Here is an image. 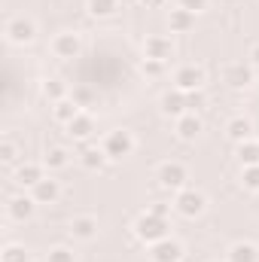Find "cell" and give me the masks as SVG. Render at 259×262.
<instances>
[{
    "mask_svg": "<svg viewBox=\"0 0 259 262\" xmlns=\"http://www.w3.org/2000/svg\"><path fill=\"white\" fill-rule=\"evenodd\" d=\"M174 55V40L165 37V34H153L143 40V58H153V61H171Z\"/></svg>",
    "mask_w": 259,
    "mask_h": 262,
    "instance_id": "cell-8",
    "label": "cell"
},
{
    "mask_svg": "<svg viewBox=\"0 0 259 262\" xmlns=\"http://www.w3.org/2000/svg\"><path fill=\"white\" fill-rule=\"evenodd\" d=\"M101 146H104L107 159H113V162H122L125 156H131V152H134L137 140H134V134H131L128 128H113V131H107V134H104Z\"/></svg>",
    "mask_w": 259,
    "mask_h": 262,
    "instance_id": "cell-2",
    "label": "cell"
},
{
    "mask_svg": "<svg viewBox=\"0 0 259 262\" xmlns=\"http://www.w3.org/2000/svg\"><path fill=\"white\" fill-rule=\"evenodd\" d=\"M31 195H34L37 204H55V201L61 198V183L52 180V177H43V180L31 189Z\"/></svg>",
    "mask_w": 259,
    "mask_h": 262,
    "instance_id": "cell-16",
    "label": "cell"
},
{
    "mask_svg": "<svg viewBox=\"0 0 259 262\" xmlns=\"http://www.w3.org/2000/svg\"><path fill=\"white\" fill-rule=\"evenodd\" d=\"M235 156H238V162H241L244 168H247V165H259V140L256 137L241 140L238 149H235Z\"/></svg>",
    "mask_w": 259,
    "mask_h": 262,
    "instance_id": "cell-24",
    "label": "cell"
},
{
    "mask_svg": "<svg viewBox=\"0 0 259 262\" xmlns=\"http://www.w3.org/2000/svg\"><path fill=\"white\" fill-rule=\"evenodd\" d=\"M46 262H76V253L70 247H64V244H58V247H52L46 253Z\"/></svg>",
    "mask_w": 259,
    "mask_h": 262,
    "instance_id": "cell-28",
    "label": "cell"
},
{
    "mask_svg": "<svg viewBox=\"0 0 259 262\" xmlns=\"http://www.w3.org/2000/svg\"><path fill=\"white\" fill-rule=\"evenodd\" d=\"M226 262H259V247L253 241H235L226 253Z\"/></svg>",
    "mask_w": 259,
    "mask_h": 262,
    "instance_id": "cell-18",
    "label": "cell"
},
{
    "mask_svg": "<svg viewBox=\"0 0 259 262\" xmlns=\"http://www.w3.org/2000/svg\"><path fill=\"white\" fill-rule=\"evenodd\" d=\"M0 262H31V253L25 250V244H6L0 253Z\"/></svg>",
    "mask_w": 259,
    "mask_h": 262,
    "instance_id": "cell-27",
    "label": "cell"
},
{
    "mask_svg": "<svg viewBox=\"0 0 259 262\" xmlns=\"http://www.w3.org/2000/svg\"><path fill=\"white\" fill-rule=\"evenodd\" d=\"M43 177H46V165H43V162H21V165L15 168V183H18V186L34 189Z\"/></svg>",
    "mask_w": 259,
    "mask_h": 262,
    "instance_id": "cell-12",
    "label": "cell"
},
{
    "mask_svg": "<svg viewBox=\"0 0 259 262\" xmlns=\"http://www.w3.org/2000/svg\"><path fill=\"white\" fill-rule=\"evenodd\" d=\"M49 49H52V55H55V58L70 61V58H76V55L82 52V40H79V34H76V31H61V34H55V37H52Z\"/></svg>",
    "mask_w": 259,
    "mask_h": 262,
    "instance_id": "cell-7",
    "label": "cell"
},
{
    "mask_svg": "<svg viewBox=\"0 0 259 262\" xmlns=\"http://www.w3.org/2000/svg\"><path fill=\"white\" fill-rule=\"evenodd\" d=\"M70 149L67 146H49L46 149V156H43V165H46V171H61L70 165Z\"/></svg>",
    "mask_w": 259,
    "mask_h": 262,
    "instance_id": "cell-23",
    "label": "cell"
},
{
    "mask_svg": "<svg viewBox=\"0 0 259 262\" xmlns=\"http://www.w3.org/2000/svg\"><path fill=\"white\" fill-rule=\"evenodd\" d=\"M3 37H6L12 46H28V43L37 40V25H34V18L12 15V18H6V25H3Z\"/></svg>",
    "mask_w": 259,
    "mask_h": 262,
    "instance_id": "cell-3",
    "label": "cell"
},
{
    "mask_svg": "<svg viewBox=\"0 0 259 262\" xmlns=\"http://www.w3.org/2000/svg\"><path fill=\"white\" fill-rule=\"evenodd\" d=\"M183 253H186V250H183V244H180L177 238H171V235L149 247V259H153V262H180V259H183Z\"/></svg>",
    "mask_w": 259,
    "mask_h": 262,
    "instance_id": "cell-10",
    "label": "cell"
},
{
    "mask_svg": "<svg viewBox=\"0 0 259 262\" xmlns=\"http://www.w3.org/2000/svg\"><path fill=\"white\" fill-rule=\"evenodd\" d=\"M241 183H244V189L259 192V165H247V168H244V174H241Z\"/></svg>",
    "mask_w": 259,
    "mask_h": 262,
    "instance_id": "cell-29",
    "label": "cell"
},
{
    "mask_svg": "<svg viewBox=\"0 0 259 262\" xmlns=\"http://www.w3.org/2000/svg\"><path fill=\"white\" fill-rule=\"evenodd\" d=\"M180 6H183V9H189V12H195V15H198L201 9H207V0H180Z\"/></svg>",
    "mask_w": 259,
    "mask_h": 262,
    "instance_id": "cell-34",
    "label": "cell"
},
{
    "mask_svg": "<svg viewBox=\"0 0 259 262\" xmlns=\"http://www.w3.org/2000/svg\"><path fill=\"white\" fill-rule=\"evenodd\" d=\"M174 210H177L180 216H186V220H195V216H201V213L207 210V195L186 186V189L174 192Z\"/></svg>",
    "mask_w": 259,
    "mask_h": 262,
    "instance_id": "cell-5",
    "label": "cell"
},
{
    "mask_svg": "<svg viewBox=\"0 0 259 262\" xmlns=\"http://www.w3.org/2000/svg\"><path fill=\"white\" fill-rule=\"evenodd\" d=\"M79 113H82V107H79L73 98H64V101H55V104H52V119L61 122V125H67L70 119H76Z\"/></svg>",
    "mask_w": 259,
    "mask_h": 262,
    "instance_id": "cell-22",
    "label": "cell"
},
{
    "mask_svg": "<svg viewBox=\"0 0 259 262\" xmlns=\"http://www.w3.org/2000/svg\"><path fill=\"white\" fill-rule=\"evenodd\" d=\"M171 207H174V204H162V201H153L146 210H149V213H156V216H162V220H171Z\"/></svg>",
    "mask_w": 259,
    "mask_h": 262,
    "instance_id": "cell-33",
    "label": "cell"
},
{
    "mask_svg": "<svg viewBox=\"0 0 259 262\" xmlns=\"http://www.w3.org/2000/svg\"><path fill=\"white\" fill-rule=\"evenodd\" d=\"M171 82H174V89H180V92H198V89H204V82H207V70L201 64H180L174 70Z\"/></svg>",
    "mask_w": 259,
    "mask_h": 262,
    "instance_id": "cell-6",
    "label": "cell"
},
{
    "mask_svg": "<svg viewBox=\"0 0 259 262\" xmlns=\"http://www.w3.org/2000/svg\"><path fill=\"white\" fill-rule=\"evenodd\" d=\"M0 159H3V162H15V159H18V146H15L9 137L0 143Z\"/></svg>",
    "mask_w": 259,
    "mask_h": 262,
    "instance_id": "cell-31",
    "label": "cell"
},
{
    "mask_svg": "<svg viewBox=\"0 0 259 262\" xmlns=\"http://www.w3.org/2000/svg\"><path fill=\"white\" fill-rule=\"evenodd\" d=\"M159 110L165 113V116H183V113H189V104H186V92H180V89H168L162 98H159Z\"/></svg>",
    "mask_w": 259,
    "mask_h": 262,
    "instance_id": "cell-11",
    "label": "cell"
},
{
    "mask_svg": "<svg viewBox=\"0 0 259 262\" xmlns=\"http://www.w3.org/2000/svg\"><path fill=\"white\" fill-rule=\"evenodd\" d=\"M186 104H189V113H198V110L207 104V95H204V89H198V92H186Z\"/></svg>",
    "mask_w": 259,
    "mask_h": 262,
    "instance_id": "cell-30",
    "label": "cell"
},
{
    "mask_svg": "<svg viewBox=\"0 0 259 262\" xmlns=\"http://www.w3.org/2000/svg\"><path fill=\"white\" fill-rule=\"evenodd\" d=\"M201 131H204V122L198 119V113H183V116L174 119V134L180 140H195Z\"/></svg>",
    "mask_w": 259,
    "mask_h": 262,
    "instance_id": "cell-15",
    "label": "cell"
},
{
    "mask_svg": "<svg viewBox=\"0 0 259 262\" xmlns=\"http://www.w3.org/2000/svg\"><path fill=\"white\" fill-rule=\"evenodd\" d=\"M168 25H171V34H186V31H192L195 28V12L183 9V6H177V9L168 12Z\"/></svg>",
    "mask_w": 259,
    "mask_h": 262,
    "instance_id": "cell-19",
    "label": "cell"
},
{
    "mask_svg": "<svg viewBox=\"0 0 259 262\" xmlns=\"http://www.w3.org/2000/svg\"><path fill=\"white\" fill-rule=\"evenodd\" d=\"M165 64H168V61H153V58H143V73H146V76H162V73H165Z\"/></svg>",
    "mask_w": 259,
    "mask_h": 262,
    "instance_id": "cell-32",
    "label": "cell"
},
{
    "mask_svg": "<svg viewBox=\"0 0 259 262\" xmlns=\"http://www.w3.org/2000/svg\"><path fill=\"white\" fill-rule=\"evenodd\" d=\"M67 134L73 137V140H85V137H92V131H95V116L89 113V110H82L76 119H70L64 125Z\"/></svg>",
    "mask_w": 259,
    "mask_h": 262,
    "instance_id": "cell-17",
    "label": "cell"
},
{
    "mask_svg": "<svg viewBox=\"0 0 259 262\" xmlns=\"http://www.w3.org/2000/svg\"><path fill=\"white\" fill-rule=\"evenodd\" d=\"M85 6H89V12L95 18H107V15H113L119 9V0H89Z\"/></svg>",
    "mask_w": 259,
    "mask_h": 262,
    "instance_id": "cell-26",
    "label": "cell"
},
{
    "mask_svg": "<svg viewBox=\"0 0 259 262\" xmlns=\"http://www.w3.org/2000/svg\"><path fill=\"white\" fill-rule=\"evenodd\" d=\"M168 229H171V223L168 220H162V216H156V213H140L137 220H134V238L137 241H143V244H159L162 238H168Z\"/></svg>",
    "mask_w": 259,
    "mask_h": 262,
    "instance_id": "cell-1",
    "label": "cell"
},
{
    "mask_svg": "<svg viewBox=\"0 0 259 262\" xmlns=\"http://www.w3.org/2000/svg\"><path fill=\"white\" fill-rule=\"evenodd\" d=\"M247 58H250V64L253 67H259V43L256 46H250V55H247Z\"/></svg>",
    "mask_w": 259,
    "mask_h": 262,
    "instance_id": "cell-35",
    "label": "cell"
},
{
    "mask_svg": "<svg viewBox=\"0 0 259 262\" xmlns=\"http://www.w3.org/2000/svg\"><path fill=\"white\" fill-rule=\"evenodd\" d=\"M107 162H110V159H107L104 146H85V149L79 152V165H82L85 171H101Z\"/></svg>",
    "mask_w": 259,
    "mask_h": 262,
    "instance_id": "cell-21",
    "label": "cell"
},
{
    "mask_svg": "<svg viewBox=\"0 0 259 262\" xmlns=\"http://www.w3.org/2000/svg\"><path fill=\"white\" fill-rule=\"evenodd\" d=\"M34 210H37L34 195H12L9 201H6V213H9V220H15V223L31 220V216H34Z\"/></svg>",
    "mask_w": 259,
    "mask_h": 262,
    "instance_id": "cell-13",
    "label": "cell"
},
{
    "mask_svg": "<svg viewBox=\"0 0 259 262\" xmlns=\"http://www.w3.org/2000/svg\"><path fill=\"white\" fill-rule=\"evenodd\" d=\"M223 82L229 85V89H247L250 82H253V64L247 61H232V64L223 67Z\"/></svg>",
    "mask_w": 259,
    "mask_h": 262,
    "instance_id": "cell-9",
    "label": "cell"
},
{
    "mask_svg": "<svg viewBox=\"0 0 259 262\" xmlns=\"http://www.w3.org/2000/svg\"><path fill=\"white\" fill-rule=\"evenodd\" d=\"M226 134H229V140L241 143V140L253 137V122H250L247 116H232V119L226 122Z\"/></svg>",
    "mask_w": 259,
    "mask_h": 262,
    "instance_id": "cell-20",
    "label": "cell"
},
{
    "mask_svg": "<svg viewBox=\"0 0 259 262\" xmlns=\"http://www.w3.org/2000/svg\"><path fill=\"white\" fill-rule=\"evenodd\" d=\"M143 3H146V6H162L165 0H143Z\"/></svg>",
    "mask_w": 259,
    "mask_h": 262,
    "instance_id": "cell-36",
    "label": "cell"
},
{
    "mask_svg": "<svg viewBox=\"0 0 259 262\" xmlns=\"http://www.w3.org/2000/svg\"><path fill=\"white\" fill-rule=\"evenodd\" d=\"M156 180H159V186L162 189H171V192H180V189H186V180H189V171H186V165L183 162H162L159 168H156Z\"/></svg>",
    "mask_w": 259,
    "mask_h": 262,
    "instance_id": "cell-4",
    "label": "cell"
},
{
    "mask_svg": "<svg viewBox=\"0 0 259 262\" xmlns=\"http://www.w3.org/2000/svg\"><path fill=\"white\" fill-rule=\"evenodd\" d=\"M40 92H43V98L46 101H64V98H70V92H67V85L61 82V79H46L43 85H40Z\"/></svg>",
    "mask_w": 259,
    "mask_h": 262,
    "instance_id": "cell-25",
    "label": "cell"
},
{
    "mask_svg": "<svg viewBox=\"0 0 259 262\" xmlns=\"http://www.w3.org/2000/svg\"><path fill=\"white\" fill-rule=\"evenodd\" d=\"M70 235H73L76 241H92V238H98V216H92V213L73 216V220H70Z\"/></svg>",
    "mask_w": 259,
    "mask_h": 262,
    "instance_id": "cell-14",
    "label": "cell"
}]
</instances>
